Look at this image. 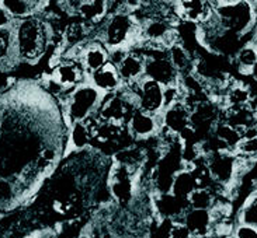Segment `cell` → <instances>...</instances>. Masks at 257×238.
Segmentation results:
<instances>
[{"mask_svg": "<svg viewBox=\"0 0 257 238\" xmlns=\"http://www.w3.org/2000/svg\"><path fill=\"white\" fill-rule=\"evenodd\" d=\"M14 48L19 62L35 63L45 54L49 42L48 24L33 16L13 24Z\"/></svg>", "mask_w": 257, "mask_h": 238, "instance_id": "obj_1", "label": "cell"}, {"mask_svg": "<svg viewBox=\"0 0 257 238\" xmlns=\"http://www.w3.org/2000/svg\"><path fill=\"white\" fill-rule=\"evenodd\" d=\"M126 6V4H125ZM101 44L108 52H125L131 44L139 42L138 22L135 21L130 8L112 10L103 22Z\"/></svg>", "mask_w": 257, "mask_h": 238, "instance_id": "obj_2", "label": "cell"}, {"mask_svg": "<svg viewBox=\"0 0 257 238\" xmlns=\"http://www.w3.org/2000/svg\"><path fill=\"white\" fill-rule=\"evenodd\" d=\"M211 4L216 24L222 32L243 35L256 22L250 2H211Z\"/></svg>", "mask_w": 257, "mask_h": 238, "instance_id": "obj_3", "label": "cell"}, {"mask_svg": "<svg viewBox=\"0 0 257 238\" xmlns=\"http://www.w3.org/2000/svg\"><path fill=\"white\" fill-rule=\"evenodd\" d=\"M103 92L91 86L89 82H84L76 88L68 92L66 97V114L70 119V124L75 122H86L97 115L98 108L104 101Z\"/></svg>", "mask_w": 257, "mask_h": 238, "instance_id": "obj_4", "label": "cell"}, {"mask_svg": "<svg viewBox=\"0 0 257 238\" xmlns=\"http://www.w3.org/2000/svg\"><path fill=\"white\" fill-rule=\"evenodd\" d=\"M153 54L145 55V77L162 87H173L180 83V74L170 62L167 50L160 55V50L152 49Z\"/></svg>", "mask_w": 257, "mask_h": 238, "instance_id": "obj_5", "label": "cell"}, {"mask_svg": "<svg viewBox=\"0 0 257 238\" xmlns=\"http://www.w3.org/2000/svg\"><path fill=\"white\" fill-rule=\"evenodd\" d=\"M135 92L137 110L159 116L165 110V87L149 78H142L137 86L128 87Z\"/></svg>", "mask_w": 257, "mask_h": 238, "instance_id": "obj_6", "label": "cell"}, {"mask_svg": "<svg viewBox=\"0 0 257 238\" xmlns=\"http://www.w3.org/2000/svg\"><path fill=\"white\" fill-rule=\"evenodd\" d=\"M207 166L214 184H218L225 189L230 188L236 184L239 176L236 172L235 153L216 152L215 154L207 157Z\"/></svg>", "mask_w": 257, "mask_h": 238, "instance_id": "obj_7", "label": "cell"}, {"mask_svg": "<svg viewBox=\"0 0 257 238\" xmlns=\"http://www.w3.org/2000/svg\"><path fill=\"white\" fill-rule=\"evenodd\" d=\"M63 6H68L83 20L82 22L87 26H96L100 22H104L108 14L111 13V2L104 0H77V2H66L62 3Z\"/></svg>", "mask_w": 257, "mask_h": 238, "instance_id": "obj_8", "label": "cell"}, {"mask_svg": "<svg viewBox=\"0 0 257 238\" xmlns=\"http://www.w3.org/2000/svg\"><path fill=\"white\" fill-rule=\"evenodd\" d=\"M173 14L176 18L187 22H193L197 26H204L214 16V7L211 2L207 0H183L173 2Z\"/></svg>", "mask_w": 257, "mask_h": 238, "instance_id": "obj_9", "label": "cell"}, {"mask_svg": "<svg viewBox=\"0 0 257 238\" xmlns=\"http://www.w3.org/2000/svg\"><path fill=\"white\" fill-rule=\"evenodd\" d=\"M114 64L117 66L122 86L134 87L142 78H145V55L144 54L126 50V52H122V55L119 56Z\"/></svg>", "mask_w": 257, "mask_h": 238, "instance_id": "obj_10", "label": "cell"}, {"mask_svg": "<svg viewBox=\"0 0 257 238\" xmlns=\"http://www.w3.org/2000/svg\"><path fill=\"white\" fill-rule=\"evenodd\" d=\"M52 82L59 87V90L72 91L84 82H87V74L82 69L80 63L73 59H65L58 63L52 72Z\"/></svg>", "mask_w": 257, "mask_h": 238, "instance_id": "obj_11", "label": "cell"}, {"mask_svg": "<svg viewBox=\"0 0 257 238\" xmlns=\"http://www.w3.org/2000/svg\"><path fill=\"white\" fill-rule=\"evenodd\" d=\"M190 126V110L183 101L176 102L160 114V130L172 138H179Z\"/></svg>", "mask_w": 257, "mask_h": 238, "instance_id": "obj_12", "label": "cell"}, {"mask_svg": "<svg viewBox=\"0 0 257 238\" xmlns=\"http://www.w3.org/2000/svg\"><path fill=\"white\" fill-rule=\"evenodd\" d=\"M134 170L115 164L110 174V192L118 203H128L134 196Z\"/></svg>", "mask_w": 257, "mask_h": 238, "instance_id": "obj_13", "label": "cell"}, {"mask_svg": "<svg viewBox=\"0 0 257 238\" xmlns=\"http://www.w3.org/2000/svg\"><path fill=\"white\" fill-rule=\"evenodd\" d=\"M76 60L80 63L84 73L90 76L110 62V52L101 42H93L79 49Z\"/></svg>", "mask_w": 257, "mask_h": 238, "instance_id": "obj_14", "label": "cell"}, {"mask_svg": "<svg viewBox=\"0 0 257 238\" xmlns=\"http://www.w3.org/2000/svg\"><path fill=\"white\" fill-rule=\"evenodd\" d=\"M160 115L155 116L151 114L135 110L126 122V130L135 139L145 140L155 136L160 130Z\"/></svg>", "mask_w": 257, "mask_h": 238, "instance_id": "obj_15", "label": "cell"}, {"mask_svg": "<svg viewBox=\"0 0 257 238\" xmlns=\"http://www.w3.org/2000/svg\"><path fill=\"white\" fill-rule=\"evenodd\" d=\"M87 82L94 86L100 92H103L104 96H110L114 94L122 87V82L118 74L117 66L110 60V62L104 64L101 69L94 72L93 74L87 76Z\"/></svg>", "mask_w": 257, "mask_h": 238, "instance_id": "obj_16", "label": "cell"}, {"mask_svg": "<svg viewBox=\"0 0 257 238\" xmlns=\"http://www.w3.org/2000/svg\"><path fill=\"white\" fill-rule=\"evenodd\" d=\"M256 119L257 115L254 110L251 108V105L223 108L222 122H225L226 125H229L236 132L240 133L242 138H243V134L247 130H250L251 128H254Z\"/></svg>", "mask_w": 257, "mask_h": 238, "instance_id": "obj_17", "label": "cell"}, {"mask_svg": "<svg viewBox=\"0 0 257 238\" xmlns=\"http://www.w3.org/2000/svg\"><path fill=\"white\" fill-rule=\"evenodd\" d=\"M47 6L45 2L37 0H3L0 2V10L6 14L10 20H24L28 17L37 16L42 7Z\"/></svg>", "mask_w": 257, "mask_h": 238, "instance_id": "obj_18", "label": "cell"}, {"mask_svg": "<svg viewBox=\"0 0 257 238\" xmlns=\"http://www.w3.org/2000/svg\"><path fill=\"white\" fill-rule=\"evenodd\" d=\"M183 223L187 226V228L195 238H202L211 234L212 217L209 210L187 209L183 217Z\"/></svg>", "mask_w": 257, "mask_h": 238, "instance_id": "obj_19", "label": "cell"}, {"mask_svg": "<svg viewBox=\"0 0 257 238\" xmlns=\"http://www.w3.org/2000/svg\"><path fill=\"white\" fill-rule=\"evenodd\" d=\"M19 62L14 48L13 24L0 27V70L9 69Z\"/></svg>", "mask_w": 257, "mask_h": 238, "instance_id": "obj_20", "label": "cell"}, {"mask_svg": "<svg viewBox=\"0 0 257 238\" xmlns=\"http://www.w3.org/2000/svg\"><path fill=\"white\" fill-rule=\"evenodd\" d=\"M251 97H253V92L249 86L233 80L223 92L221 102L223 104V108L244 106V105H250Z\"/></svg>", "mask_w": 257, "mask_h": 238, "instance_id": "obj_21", "label": "cell"}, {"mask_svg": "<svg viewBox=\"0 0 257 238\" xmlns=\"http://www.w3.org/2000/svg\"><path fill=\"white\" fill-rule=\"evenodd\" d=\"M197 188V184L191 171L187 168H180L173 176V182L170 186V192L174 198L180 199L183 202H187L188 196L193 194V190Z\"/></svg>", "mask_w": 257, "mask_h": 238, "instance_id": "obj_22", "label": "cell"}, {"mask_svg": "<svg viewBox=\"0 0 257 238\" xmlns=\"http://www.w3.org/2000/svg\"><path fill=\"white\" fill-rule=\"evenodd\" d=\"M167 56L170 59V62L174 66V69L177 70L179 74L183 73H193L194 62L191 59V56L188 54L186 48L180 44H174L173 46L167 49Z\"/></svg>", "mask_w": 257, "mask_h": 238, "instance_id": "obj_23", "label": "cell"}, {"mask_svg": "<svg viewBox=\"0 0 257 238\" xmlns=\"http://www.w3.org/2000/svg\"><path fill=\"white\" fill-rule=\"evenodd\" d=\"M91 136L84 122H75L70 125L69 139H68V150L80 152L90 144Z\"/></svg>", "mask_w": 257, "mask_h": 238, "instance_id": "obj_24", "label": "cell"}, {"mask_svg": "<svg viewBox=\"0 0 257 238\" xmlns=\"http://www.w3.org/2000/svg\"><path fill=\"white\" fill-rule=\"evenodd\" d=\"M184 204L188 206L187 202H183L180 199L174 198L172 194H163L159 195L158 200H156V206L162 216L165 217H176L183 213H186L187 209L184 208Z\"/></svg>", "mask_w": 257, "mask_h": 238, "instance_id": "obj_25", "label": "cell"}, {"mask_svg": "<svg viewBox=\"0 0 257 238\" xmlns=\"http://www.w3.org/2000/svg\"><path fill=\"white\" fill-rule=\"evenodd\" d=\"M235 62H236L237 70L242 74H250L251 69L257 63V48L254 44H246L239 49L235 55Z\"/></svg>", "mask_w": 257, "mask_h": 238, "instance_id": "obj_26", "label": "cell"}, {"mask_svg": "<svg viewBox=\"0 0 257 238\" xmlns=\"http://www.w3.org/2000/svg\"><path fill=\"white\" fill-rule=\"evenodd\" d=\"M215 202V195L211 188H195L187 199L188 209L195 210H211Z\"/></svg>", "mask_w": 257, "mask_h": 238, "instance_id": "obj_27", "label": "cell"}, {"mask_svg": "<svg viewBox=\"0 0 257 238\" xmlns=\"http://www.w3.org/2000/svg\"><path fill=\"white\" fill-rule=\"evenodd\" d=\"M86 26L84 22H75V24H70L69 27L66 28V32H65V40L68 41L69 45L72 46H79L82 41L86 36Z\"/></svg>", "mask_w": 257, "mask_h": 238, "instance_id": "obj_28", "label": "cell"}, {"mask_svg": "<svg viewBox=\"0 0 257 238\" xmlns=\"http://www.w3.org/2000/svg\"><path fill=\"white\" fill-rule=\"evenodd\" d=\"M235 154L244 156V157H253L257 158V136L251 138H242L239 144L236 146Z\"/></svg>", "mask_w": 257, "mask_h": 238, "instance_id": "obj_29", "label": "cell"}, {"mask_svg": "<svg viewBox=\"0 0 257 238\" xmlns=\"http://www.w3.org/2000/svg\"><path fill=\"white\" fill-rule=\"evenodd\" d=\"M167 238H195L183 222H176L167 231Z\"/></svg>", "mask_w": 257, "mask_h": 238, "instance_id": "obj_30", "label": "cell"}, {"mask_svg": "<svg viewBox=\"0 0 257 238\" xmlns=\"http://www.w3.org/2000/svg\"><path fill=\"white\" fill-rule=\"evenodd\" d=\"M232 236L233 238H257V227L247 223L237 224Z\"/></svg>", "mask_w": 257, "mask_h": 238, "instance_id": "obj_31", "label": "cell"}, {"mask_svg": "<svg viewBox=\"0 0 257 238\" xmlns=\"http://www.w3.org/2000/svg\"><path fill=\"white\" fill-rule=\"evenodd\" d=\"M249 76L251 77V80H253V83L256 84V87H257V63H256V64H254V68L251 69L250 74H249Z\"/></svg>", "mask_w": 257, "mask_h": 238, "instance_id": "obj_32", "label": "cell"}, {"mask_svg": "<svg viewBox=\"0 0 257 238\" xmlns=\"http://www.w3.org/2000/svg\"><path fill=\"white\" fill-rule=\"evenodd\" d=\"M41 238H59V236H55V234H44Z\"/></svg>", "mask_w": 257, "mask_h": 238, "instance_id": "obj_33", "label": "cell"}]
</instances>
